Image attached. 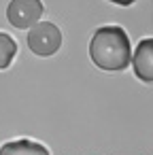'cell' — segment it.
I'll list each match as a JSON object with an SVG mask.
<instances>
[{"label": "cell", "instance_id": "6da1fadb", "mask_svg": "<svg viewBox=\"0 0 153 155\" xmlns=\"http://www.w3.org/2000/svg\"><path fill=\"white\" fill-rule=\"evenodd\" d=\"M87 53L91 64L102 72H123L130 68L132 41L125 28L117 24H106L94 30Z\"/></svg>", "mask_w": 153, "mask_h": 155}, {"label": "cell", "instance_id": "7a4b0ae2", "mask_svg": "<svg viewBox=\"0 0 153 155\" xmlns=\"http://www.w3.org/2000/svg\"><path fill=\"white\" fill-rule=\"evenodd\" d=\"M64 36L58 24L41 19L30 30H26V45L36 58H53L62 49Z\"/></svg>", "mask_w": 153, "mask_h": 155}, {"label": "cell", "instance_id": "3957f363", "mask_svg": "<svg viewBox=\"0 0 153 155\" xmlns=\"http://www.w3.org/2000/svg\"><path fill=\"white\" fill-rule=\"evenodd\" d=\"M45 15L43 0H9L5 17L11 28L15 30H30L34 24H38Z\"/></svg>", "mask_w": 153, "mask_h": 155}, {"label": "cell", "instance_id": "277c9868", "mask_svg": "<svg viewBox=\"0 0 153 155\" xmlns=\"http://www.w3.org/2000/svg\"><path fill=\"white\" fill-rule=\"evenodd\" d=\"M130 68L140 83L153 85V36L140 38L138 45L132 49Z\"/></svg>", "mask_w": 153, "mask_h": 155}, {"label": "cell", "instance_id": "5b68a950", "mask_svg": "<svg viewBox=\"0 0 153 155\" xmlns=\"http://www.w3.org/2000/svg\"><path fill=\"white\" fill-rule=\"evenodd\" d=\"M0 155H51L49 149L32 138H15L0 144Z\"/></svg>", "mask_w": 153, "mask_h": 155}, {"label": "cell", "instance_id": "8992f818", "mask_svg": "<svg viewBox=\"0 0 153 155\" xmlns=\"http://www.w3.org/2000/svg\"><path fill=\"white\" fill-rule=\"evenodd\" d=\"M19 53V45L17 41L9 34V32H2L0 30V70H9L15 62Z\"/></svg>", "mask_w": 153, "mask_h": 155}, {"label": "cell", "instance_id": "52a82bcc", "mask_svg": "<svg viewBox=\"0 0 153 155\" xmlns=\"http://www.w3.org/2000/svg\"><path fill=\"white\" fill-rule=\"evenodd\" d=\"M106 2H111L115 7H132V5L138 2V0H106Z\"/></svg>", "mask_w": 153, "mask_h": 155}]
</instances>
